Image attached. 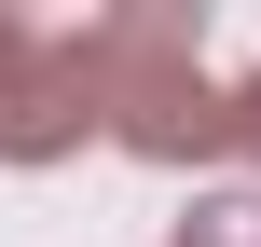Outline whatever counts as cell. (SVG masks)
<instances>
[{
	"label": "cell",
	"instance_id": "obj_1",
	"mask_svg": "<svg viewBox=\"0 0 261 247\" xmlns=\"http://www.w3.org/2000/svg\"><path fill=\"white\" fill-rule=\"evenodd\" d=\"M96 55V96H110V138L151 151V165H193V151H234V96L193 83V28L179 14H124L83 41Z\"/></svg>",
	"mask_w": 261,
	"mask_h": 247
},
{
	"label": "cell",
	"instance_id": "obj_2",
	"mask_svg": "<svg viewBox=\"0 0 261 247\" xmlns=\"http://www.w3.org/2000/svg\"><path fill=\"white\" fill-rule=\"evenodd\" d=\"M83 124H110L96 55H83V41H28V28L0 14V151H14V165H55Z\"/></svg>",
	"mask_w": 261,
	"mask_h": 247
},
{
	"label": "cell",
	"instance_id": "obj_3",
	"mask_svg": "<svg viewBox=\"0 0 261 247\" xmlns=\"http://www.w3.org/2000/svg\"><path fill=\"white\" fill-rule=\"evenodd\" d=\"M179 247H261V193H234V206H193V234Z\"/></svg>",
	"mask_w": 261,
	"mask_h": 247
},
{
	"label": "cell",
	"instance_id": "obj_4",
	"mask_svg": "<svg viewBox=\"0 0 261 247\" xmlns=\"http://www.w3.org/2000/svg\"><path fill=\"white\" fill-rule=\"evenodd\" d=\"M234 151H261V83H248V96H234Z\"/></svg>",
	"mask_w": 261,
	"mask_h": 247
}]
</instances>
